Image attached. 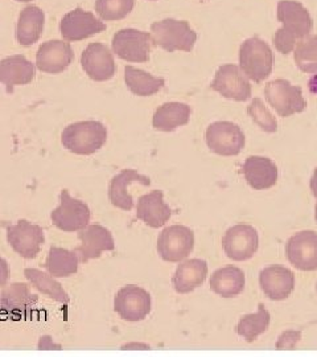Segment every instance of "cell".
Wrapping results in <instances>:
<instances>
[{"label":"cell","mask_w":317,"mask_h":357,"mask_svg":"<svg viewBox=\"0 0 317 357\" xmlns=\"http://www.w3.org/2000/svg\"><path fill=\"white\" fill-rule=\"evenodd\" d=\"M38 301V295L31 294L26 283L11 284L1 293L3 317L13 320L26 319Z\"/></svg>","instance_id":"19"},{"label":"cell","mask_w":317,"mask_h":357,"mask_svg":"<svg viewBox=\"0 0 317 357\" xmlns=\"http://www.w3.org/2000/svg\"><path fill=\"white\" fill-rule=\"evenodd\" d=\"M35 75V65L28 61L23 54L6 57L0 63V79L8 93H13V86L16 85H28L32 82Z\"/></svg>","instance_id":"23"},{"label":"cell","mask_w":317,"mask_h":357,"mask_svg":"<svg viewBox=\"0 0 317 357\" xmlns=\"http://www.w3.org/2000/svg\"><path fill=\"white\" fill-rule=\"evenodd\" d=\"M131 183H140L143 185H151V178L138 174L134 169H123L118 175H115L113 180L110 181L109 187V199L111 204L123 209V211H131L134 206V199L127 191V187Z\"/></svg>","instance_id":"24"},{"label":"cell","mask_w":317,"mask_h":357,"mask_svg":"<svg viewBox=\"0 0 317 357\" xmlns=\"http://www.w3.org/2000/svg\"><path fill=\"white\" fill-rule=\"evenodd\" d=\"M290 264L302 271L317 270V233L304 230L296 233L286 243Z\"/></svg>","instance_id":"14"},{"label":"cell","mask_w":317,"mask_h":357,"mask_svg":"<svg viewBox=\"0 0 317 357\" xmlns=\"http://www.w3.org/2000/svg\"><path fill=\"white\" fill-rule=\"evenodd\" d=\"M208 275V264L203 259L193 258L178 265L172 278L178 294H190L203 284Z\"/></svg>","instance_id":"25"},{"label":"cell","mask_w":317,"mask_h":357,"mask_svg":"<svg viewBox=\"0 0 317 357\" xmlns=\"http://www.w3.org/2000/svg\"><path fill=\"white\" fill-rule=\"evenodd\" d=\"M172 211L165 204L163 191H153L139 197L137 206V218L151 228H160L168 222Z\"/></svg>","instance_id":"22"},{"label":"cell","mask_w":317,"mask_h":357,"mask_svg":"<svg viewBox=\"0 0 317 357\" xmlns=\"http://www.w3.org/2000/svg\"><path fill=\"white\" fill-rule=\"evenodd\" d=\"M208 147L221 156H235L245 147V134L242 128L228 121L212 123L206 130Z\"/></svg>","instance_id":"9"},{"label":"cell","mask_w":317,"mask_h":357,"mask_svg":"<svg viewBox=\"0 0 317 357\" xmlns=\"http://www.w3.org/2000/svg\"><path fill=\"white\" fill-rule=\"evenodd\" d=\"M153 45L160 47L167 52L193 51L197 41V33L190 28L185 20L164 19L151 26Z\"/></svg>","instance_id":"3"},{"label":"cell","mask_w":317,"mask_h":357,"mask_svg":"<svg viewBox=\"0 0 317 357\" xmlns=\"http://www.w3.org/2000/svg\"><path fill=\"white\" fill-rule=\"evenodd\" d=\"M315 218H316V221H317V205H316V208H315Z\"/></svg>","instance_id":"39"},{"label":"cell","mask_w":317,"mask_h":357,"mask_svg":"<svg viewBox=\"0 0 317 357\" xmlns=\"http://www.w3.org/2000/svg\"><path fill=\"white\" fill-rule=\"evenodd\" d=\"M78 240L81 241V245L75 249V252L84 264L89 262L90 259L98 258L102 252L115 249L113 234L100 224L88 225L85 229L79 230Z\"/></svg>","instance_id":"18"},{"label":"cell","mask_w":317,"mask_h":357,"mask_svg":"<svg viewBox=\"0 0 317 357\" xmlns=\"http://www.w3.org/2000/svg\"><path fill=\"white\" fill-rule=\"evenodd\" d=\"M45 13L36 6H28L19 16L16 26V40L23 47H31L38 43L44 31Z\"/></svg>","instance_id":"26"},{"label":"cell","mask_w":317,"mask_h":357,"mask_svg":"<svg viewBox=\"0 0 317 357\" xmlns=\"http://www.w3.org/2000/svg\"><path fill=\"white\" fill-rule=\"evenodd\" d=\"M190 105L180 102H168L162 105L153 114V126L159 131H175L180 126L188 125L190 119Z\"/></svg>","instance_id":"27"},{"label":"cell","mask_w":317,"mask_h":357,"mask_svg":"<svg viewBox=\"0 0 317 357\" xmlns=\"http://www.w3.org/2000/svg\"><path fill=\"white\" fill-rule=\"evenodd\" d=\"M24 275L40 293L45 294L47 296L60 303H69V295L63 290V286L54 280L53 275H48L47 273H42L38 268H26Z\"/></svg>","instance_id":"31"},{"label":"cell","mask_w":317,"mask_h":357,"mask_svg":"<svg viewBox=\"0 0 317 357\" xmlns=\"http://www.w3.org/2000/svg\"><path fill=\"white\" fill-rule=\"evenodd\" d=\"M259 282L262 291L271 301L287 299L295 289L293 273L279 265L263 268L259 274Z\"/></svg>","instance_id":"20"},{"label":"cell","mask_w":317,"mask_h":357,"mask_svg":"<svg viewBox=\"0 0 317 357\" xmlns=\"http://www.w3.org/2000/svg\"><path fill=\"white\" fill-rule=\"evenodd\" d=\"M194 233L184 225L165 228L157 240V252L165 262L176 264L185 259L193 252Z\"/></svg>","instance_id":"8"},{"label":"cell","mask_w":317,"mask_h":357,"mask_svg":"<svg viewBox=\"0 0 317 357\" xmlns=\"http://www.w3.org/2000/svg\"><path fill=\"white\" fill-rule=\"evenodd\" d=\"M135 0H97L95 11L102 20L111 22L125 19L134 10Z\"/></svg>","instance_id":"34"},{"label":"cell","mask_w":317,"mask_h":357,"mask_svg":"<svg viewBox=\"0 0 317 357\" xmlns=\"http://www.w3.org/2000/svg\"><path fill=\"white\" fill-rule=\"evenodd\" d=\"M75 53L69 43L51 40L42 43L36 54V66L40 72L57 75L66 70L73 63Z\"/></svg>","instance_id":"17"},{"label":"cell","mask_w":317,"mask_h":357,"mask_svg":"<svg viewBox=\"0 0 317 357\" xmlns=\"http://www.w3.org/2000/svg\"><path fill=\"white\" fill-rule=\"evenodd\" d=\"M16 1H23V3H28V1H32V0H16Z\"/></svg>","instance_id":"38"},{"label":"cell","mask_w":317,"mask_h":357,"mask_svg":"<svg viewBox=\"0 0 317 357\" xmlns=\"http://www.w3.org/2000/svg\"><path fill=\"white\" fill-rule=\"evenodd\" d=\"M270 321H271L270 312L263 305H259L258 311L255 314H249L240 320L235 331L247 343H253L254 340L259 337V335L267 331Z\"/></svg>","instance_id":"32"},{"label":"cell","mask_w":317,"mask_h":357,"mask_svg":"<svg viewBox=\"0 0 317 357\" xmlns=\"http://www.w3.org/2000/svg\"><path fill=\"white\" fill-rule=\"evenodd\" d=\"M79 258L76 252L52 246L45 262V268L54 278H65L76 274Z\"/></svg>","instance_id":"30"},{"label":"cell","mask_w":317,"mask_h":357,"mask_svg":"<svg viewBox=\"0 0 317 357\" xmlns=\"http://www.w3.org/2000/svg\"><path fill=\"white\" fill-rule=\"evenodd\" d=\"M311 191L314 193V196L317 197V168L315 169L314 175H312V178H311Z\"/></svg>","instance_id":"37"},{"label":"cell","mask_w":317,"mask_h":357,"mask_svg":"<svg viewBox=\"0 0 317 357\" xmlns=\"http://www.w3.org/2000/svg\"><path fill=\"white\" fill-rule=\"evenodd\" d=\"M210 289L222 298H234L245 289V273L235 266L218 268L210 278Z\"/></svg>","instance_id":"28"},{"label":"cell","mask_w":317,"mask_h":357,"mask_svg":"<svg viewBox=\"0 0 317 357\" xmlns=\"http://www.w3.org/2000/svg\"><path fill=\"white\" fill-rule=\"evenodd\" d=\"M242 169L247 184L255 191L268 190L278 181V167L268 158L250 156L245 160Z\"/></svg>","instance_id":"21"},{"label":"cell","mask_w":317,"mask_h":357,"mask_svg":"<svg viewBox=\"0 0 317 357\" xmlns=\"http://www.w3.org/2000/svg\"><path fill=\"white\" fill-rule=\"evenodd\" d=\"M153 44V35L148 32L126 28L115 33L113 51L119 59L128 63H147Z\"/></svg>","instance_id":"6"},{"label":"cell","mask_w":317,"mask_h":357,"mask_svg":"<svg viewBox=\"0 0 317 357\" xmlns=\"http://www.w3.org/2000/svg\"><path fill=\"white\" fill-rule=\"evenodd\" d=\"M225 255L230 259L242 262L253 257L259 248L258 231L252 225L238 224L231 227L222 238Z\"/></svg>","instance_id":"12"},{"label":"cell","mask_w":317,"mask_h":357,"mask_svg":"<svg viewBox=\"0 0 317 357\" xmlns=\"http://www.w3.org/2000/svg\"><path fill=\"white\" fill-rule=\"evenodd\" d=\"M300 336H302V333L299 331L284 332V333L280 336L279 343L277 344V347H278V348H283L284 343H286V342H290V340H293L295 343H297L299 339H300Z\"/></svg>","instance_id":"36"},{"label":"cell","mask_w":317,"mask_h":357,"mask_svg":"<svg viewBox=\"0 0 317 357\" xmlns=\"http://www.w3.org/2000/svg\"><path fill=\"white\" fill-rule=\"evenodd\" d=\"M125 82L127 88L135 96L150 97L164 88L165 81L163 78L153 76L141 69H137L131 65L125 68Z\"/></svg>","instance_id":"29"},{"label":"cell","mask_w":317,"mask_h":357,"mask_svg":"<svg viewBox=\"0 0 317 357\" xmlns=\"http://www.w3.org/2000/svg\"><path fill=\"white\" fill-rule=\"evenodd\" d=\"M151 295L144 289L130 284L121 289L114 301V310L127 321H140L151 312Z\"/></svg>","instance_id":"11"},{"label":"cell","mask_w":317,"mask_h":357,"mask_svg":"<svg viewBox=\"0 0 317 357\" xmlns=\"http://www.w3.org/2000/svg\"><path fill=\"white\" fill-rule=\"evenodd\" d=\"M82 69L93 81H109L115 76L116 65L110 50L101 43H91L81 56Z\"/></svg>","instance_id":"16"},{"label":"cell","mask_w":317,"mask_h":357,"mask_svg":"<svg viewBox=\"0 0 317 357\" xmlns=\"http://www.w3.org/2000/svg\"><path fill=\"white\" fill-rule=\"evenodd\" d=\"M267 102L280 115L291 116L304 112L307 101L300 86H293L290 81L275 79L268 82L265 88Z\"/></svg>","instance_id":"5"},{"label":"cell","mask_w":317,"mask_h":357,"mask_svg":"<svg viewBox=\"0 0 317 357\" xmlns=\"http://www.w3.org/2000/svg\"><path fill=\"white\" fill-rule=\"evenodd\" d=\"M210 86L222 97L237 102H245L252 97V85L237 65L219 66Z\"/></svg>","instance_id":"10"},{"label":"cell","mask_w":317,"mask_h":357,"mask_svg":"<svg viewBox=\"0 0 317 357\" xmlns=\"http://www.w3.org/2000/svg\"><path fill=\"white\" fill-rule=\"evenodd\" d=\"M7 240L13 250L23 258H35L45 241L44 230L26 220H20L17 224L7 228Z\"/></svg>","instance_id":"13"},{"label":"cell","mask_w":317,"mask_h":357,"mask_svg":"<svg viewBox=\"0 0 317 357\" xmlns=\"http://www.w3.org/2000/svg\"><path fill=\"white\" fill-rule=\"evenodd\" d=\"M63 146L77 155H91L100 151L107 141V128L98 121H82L65 128Z\"/></svg>","instance_id":"2"},{"label":"cell","mask_w":317,"mask_h":357,"mask_svg":"<svg viewBox=\"0 0 317 357\" xmlns=\"http://www.w3.org/2000/svg\"><path fill=\"white\" fill-rule=\"evenodd\" d=\"M247 113L263 131L266 132L278 131V122L275 116L268 112V109L261 98H254L253 102L250 103V106L247 107Z\"/></svg>","instance_id":"35"},{"label":"cell","mask_w":317,"mask_h":357,"mask_svg":"<svg viewBox=\"0 0 317 357\" xmlns=\"http://www.w3.org/2000/svg\"><path fill=\"white\" fill-rule=\"evenodd\" d=\"M295 63L305 73H317V35L303 38L295 50Z\"/></svg>","instance_id":"33"},{"label":"cell","mask_w":317,"mask_h":357,"mask_svg":"<svg viewBox=\"0 0 317 357\" xmlns=\"http://www.w3.org/2000/svg\"><path fill=\"white\" fill-rule=\"evenodd\" d=\"M51 220L53 225L63 231H79L90 222L89 206L63 190L60 193V205L52 211Z\"/></svg>","instance_id":"7"},{"label":"cell","mask_w":317,"mask_h":357,"mask_svg":"<svg viewBox=\"0 0 317 357\" xmlns=\"http://www.w3.org/2000/svg\"><path fill=\"white\" fill-rule=\"evenodd\" d=\"M274 54L270 45L262 38H250L242 43L240 48L241 70L252 81L261 84L272 72Z\"/></svg>","instance_id":"4"},{"label":"cell","mask_w":317,"mask_h":357,"mask_svg":"<svg viewBox=\"0 0 317 357\" xmlns=\"http://www.w3.org/2000/svg\"><path fill=\"white\" fill-rule=\"evenodd\" d=\"M277 17L283 26L275 32L272 41L280 53L288 54L296 44L311 35L314 20L304 6L296 0H280Z\"/></svg>","instance_id":"1"},{"label":"cell","mask_w":317,"mask_h":357,"mask_svg":"<svg viewBox=\"0 0 317 357\" xmlns=\"http://www.w3.org/2000/svg\"><path fill=\"white\" fill-rule=\"evenodd\" d=\"M106 24L94 15L82 8H76L66 13L60 23V32L66 41H81L101 33Z\"/></svg>","instance_id":"15"}]
</instances>
